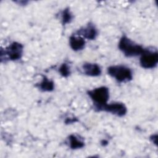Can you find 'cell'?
I'll return each instance as SVG.
<instances>
[{"label":"cell","mask_w":158,"mask_h":158,"mask_svg":"<svg viewBox=\"0 0 158 158\" xmlns=\"http://www.w3.org/2000/svg\"><path fill=\"white\" fill-rule=\"evenodd\" d=\"M118 46L123 54L128 57L141 55L145 49L142 46L135 43L125 35L120 38Z\"/></svg>","instance_id":"1"},{"label":"cell","mask_w":158,"mask_h":158,"mask_svg":"<svg viewBox=\"0 0 158 158\" xmlns=\"http://www.w3.org/2000/svg\"><path fill=\"white\" fill-rule=\"evenodd\" d=\"M88 94L93 101L95 109L99 111L107 104L109 98V90L106 86H100L88 91Z\"/></svg>","instance_id":"2"},{"label":"cell","mask_w":158,"mask_h":158,"mask_svg":"<svg viewBox=\"0 0 158 158\" xmlns=\"http://www.w3.org/2000/svg\"><path fill=\"white\" fill-rule=\"evenodd\" d=\"M23 51V46L19 42H12L4 49H1V61L17 60L21 59Z\"/></svg>","instance_id":"3"},{"label":"cell","mask_w":158,"mask_h":158,"mask_svg":"<svg viewBox=\"0 0 158 158\" xmlns=\"http://www.w3.org/2000/svg\"><path fill=\"white\" fill-rule=\"evenodd\" d=\"M108 74L118 82H127L132 80L133 74L131 69L122 65H111L107 68Z\"/></svg>","instance_id":"4"},{"label":"cell","mask_w":158,"mask_h":158,"mask_svg":"<svg viewBox=\"0 0 158 158\" xmlns=\"http://www.w3.org/2000/svg\"><path fill=\"white\" fill-rule=\"evenodd\" d=\"M158 62V52L157 50L145 49L141 54L139 63L143 68L149 69L154 68Z\"/></svg>","instance_id":"5"},{"label":"cell","mask_w":158,"mask_h":158,"mask_svg":"<svg viewBox=\"0 0 158 158\" xmlns=\"http://www.w3.org/2000/svg\"><path fill=\"white\" fill-rule=\"evenodd\" d=\"M106 111L111 113L118 117L124 116L127 112V109L125 105L120 102H114L110 104H106L103 106L99 111Z\"/></svg>","instance_id":"6"},{"label":"cell","mask_w":158,"mask_h":158,"mask_svg":"<svg viewBox=\"0 0 158 158\" xmlns=\"http://www.w3.org/2000/svg\"><path fill=\"white\" fill-rule=\"evenodd\" d=\"M76 34L78 36L83 37L84 39L93 40L98 35V30L93 23L89 22L85 27L78 29L76 31Z\"/></svg>","instance_id":"7"},{"label":"cell","mask_w":158,"mask_h":158,"mask_svg":"<svg viewBox=\"0 0 158 158\" xmlns=\"http://www.w3.org/2000/svg\"><path fill=\"white\" fill-rule=\"evenodd\" d=\"M81 69L84 74L89 77H98L101 74L100 66L95 63H85Z\"/></svg>","instance_id":"8"},{"label":"cell","mask_w":158,"mask_h":158,"mask_svg":"<svg viewBox=\"0 0 158 158\" xmlns=\"http://www.w3.org/2000/svg\"><path fill=\"white\" fill-rule=\"evenodd\" d=\"M69 44L70 48L75 51L82 50L85 46V39L78 35H72L69 38Z\"/></svg>","instance_id":"9"},{"label":"cell","mask_w":158,"mask_h":158,"mask_svg":"<svg viewBox=\"0 0 158 158\" xmlns=\"http://www.w3.org/2000/svg\"><path fill=\"white\" fill-rule=\"evenodd\" d=\"M67 140L69 146L72 149H81L85 146V142L83 139L77 135L72 134L69 135Z\"/></svg>","instance_id":"10"},{"label":"cell","mask_w":158,"mask_h":158,"mask_svg":"<svg viewBox=\"0 0 158 158\" xmlns=\"http://www.w3.org/2000/svg\"><path fill=\"white\" fill-rule=\"evenodd\" d=\"M38 88L44 92L52 91L54 89V83L46 76H43L42 80L36 85Z\"/></svg>","instance_id":"11"},{"label":"cell","mask_w":158,"mask_h":158,"mask_svg":"<svg viewBox=\"0 0 158 158\" xmlns=\"http://www.w3.org/2000/svg\"><path fill=\"white\" fill-rule=\"evenodd\" d=\"M61 22L63 25L70 23L73 19V14L69 7L65 8L61 12Z\"/></svg>","instance_id":"12"},{"label":"cell","mask_w":158,"mask_h":158,"mask_svg":"<svg viewBox=\"0 0 158 158\" xmlns=\"http://www.w3.org/2000/svg\"><path fill=\"white\" fill-rule=\"evenodd\" d=\"M59 72L63 77H68L71 73L70 66L67 63H63L59 69Z\"/></svg>","instance_id":"13"},{"label":"cell","mask_w":158,"mask_h":158,"mask_svg":"<svg viewBox=\"0 0 158 158\" xmlns=\"http://www.w3.org/2000/svg\"><path fill=\"white\" fill-rule=\"evenodd\" d=\"M150 140L152 141V143H153L154 144L157 145V134H154L150 136Z\"/></svg>","instance_id":"14"},{"label":"cell","mask_w":158,"mask_h":158,"mask_svg":"<svg viewBox=\"0 0 158 158\" xmlns=\"http://www.w3.org/2000/svg\"><path fill=\"white\" fill-rule=\"evenodd\" d=\"M77 121V119L76 118L72 117V118H67L65 120V122L66 124H70L73 122H75Z\"/></svg>","instance_id":"15"},{"label":"cell","mask_w":158,"mask_h":158,"mask_svg":"<svg viewBox=\"0 0 158 158\" xmlns=\"http://www.w3.org/2000/svg\"><path fill=\"white\" fill-rule=\"evenodd\" d=\"M101 143H102V144L103 146H105L106 144H107L108 143V142H107V141H106V140H102V141H101Z\"/></svg>","instance_id":"16"}]
</instances>
